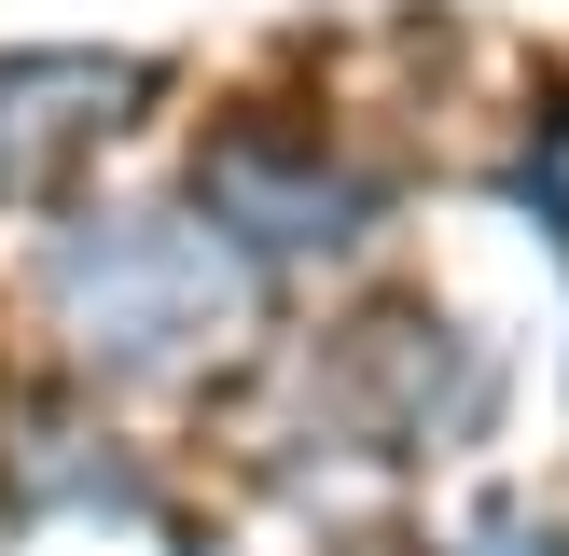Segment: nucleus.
<instances>
[{
    "mask_svg": "<svg viewBox=\"0 0 569 556\" xmlns=\"http://www.w3.org/2000/svg\"><path fill=\"white\" fill-rule=\"evenodd\" d=\"M56 306H70V334L111 376H181V361L237 320V265H222L194 222H111V237L70 250Z\"/></svg>",
    "mask_w": 569,
    "mask_h": 556,
    "instance_id": "nucleus-1",
    "label": "nucleus"
}]
</instances>
